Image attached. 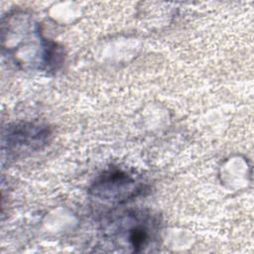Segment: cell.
Segmentation results:
<instances>
[{
    "label": "cell",
    "mask_w": 254,
    "mask_h": 254,
    "mask_svg": "<svg viewBox=\"0 0 254 254\" xmlns=\"http://www.w3.org/2000/svg\"><path fill=\"white\" fill-rule=\"evenodd\" d=\"M160 221L145 209H127L109 215L101 227V239L122 252L152 251L158 246Z\"/></svg>",
    "instance_id": "cell-1"
},
{
    "label": "cell",
    "mask_w": 254,
    "mask_h": 254,
    "mask_svg": "<svg viewBox=\"0 0 254 254\" xmlns=\"http://www.w3.org/2000/svg\"><path fill=\"white\" fill-rule=\"evenodd\" d=\"M140 191L141 187L136 181L121 171H109L103 174L91 189L94 198L111 204L125 202Z\"/></svg>",
    "instance_id": "cell-2"
},
{
    "label": "cell",
    "mask_w": 254,
    "mask_h": 254,
    "mask_svg": "<svg viewBox=\"0 0 254 254\" xmlns=\"http://www.w3.org/2000/svg\"><path fill=\"white\" fill-rule=\"evenodd\" d=\"M49 131L42 125L32 123L15 124L9 127L6 135L7 149L17 154L35 151L46 144Z\"/></svg>",
    "instance_id": "cell-3"
}]
</instances>
